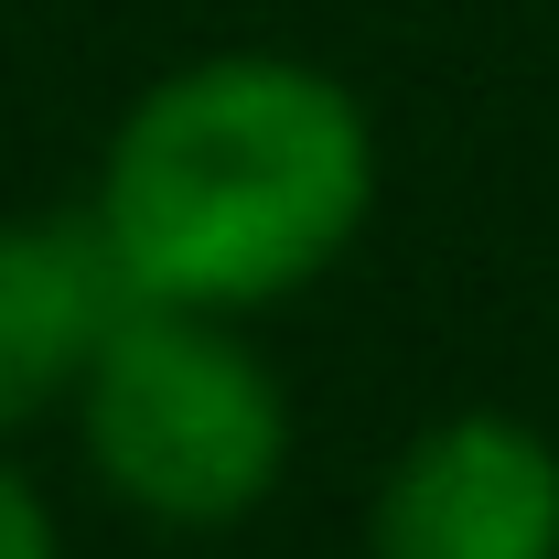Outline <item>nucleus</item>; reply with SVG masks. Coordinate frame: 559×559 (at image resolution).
Segmentation results:
<instances>
[{
    "instance_id": "nucleus-2",
    "label": "nucleus",
    "mask_w": 559,
    "mask_h": 559,
    "mask_svg": "<svg viewBox=\"0 0 559 559\" xmlns=\"http://www.w3.org/2000/svg\"><path fill=\"white\" fill-rule=\"evenodd\" d=\"M75 452L97 495L162 538H226L290 485V388L237 312L119 301L75 377Z\"/></svg>"
},
{
    "instance_id": "nucleus-5",
    "label": "nucleus",
    "mask_w": 559,
    "mask_h": 559,
    "mask_svg": "<svg viewBox=\"0 0 559 559\" xmlns=\"http://www.w3.org/2000/svg\"><path fill=\"white\" fill-rule=\"evenodd\" d=\"M0 559H66V527H55V506L44 485L0 452Z\"/></svg>"
},
{
    "instance_id": "nucleus-1",
    "label": "nucleus",
    "mask_w": 559,
    "mask_h": 559,
    "mask_svg": "<svg viewBox=\"0 0 559 559\" xmlns=\"http://www.w3.org/2000/svg\"><path fill=\"white\" fill-rule=\"evenodd\" d=\"M377 173V119L345 75L237 44L151 75L119 108L86 226L130 301L259 323L355 259Z\"/></svg>"
},
{
    "instance_id": "nucleus-4",
    "label": "nucleus",
    "mask_w": 559,
    "mask_h": 559,
    "mask_svg": "<svg viewBox=\"0 0 559 559\" xmlns=\"http://www.w3.org/2000/svg\"><path fill=\"white\" fill-rule=\"evenodd\" d=\"M119 301L130 290L86 215H0V441L66 419Z\"/></svg>"
},
{
    "instance_id": "nucleus-3",
    "label": "nucleus",
    "mask_w": 559,
    "mask_h": 559,
    "mask_svg": "<svg viewBox=\"0 0 559 559\" xmlns=\"http://www.w3.org/2000/svg\"><path fill=\"white\" fill-rule=\"evenodd\" d=\"M366 559H559V441L516 409H441L377 463Z\"/></svg>"
}]
</instances>
